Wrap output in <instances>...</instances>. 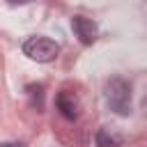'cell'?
I'll use <instances>...</instances> for the list:
<instances>
[{"label": "cell", "instance_id": "cell-1", "mask_svg": "<svg viewBox=\"0 0 147 147\" xmlns=\"http://www.w3.org/2000/svg\"><path fill=\"white\" fill-rule=\"evenodd\" d=\"M106 101L110 106V110H115L117 115L126 117L131 115V83L124 80L122 76H113L106 83Z\"/></svg>", "mask_w": 147, "mask_h": 147}, {"label": "cell", "instance_id": "cell-2", "mask_svg": "<svg viewBox=\"0 0 147 147\" xmlns=\"http://www.w3.org/2000/svg\"><path fill=\"white\" fill-rule=\"evenodd\" d=\"M23 53L34 62H53L60 53V46L48 37H28L23 41Z\"/></svg>", "mask_w": 147, "mask_h": 147}, {"label": "cell", "instance_id": "cell-5", "mask_svg": "<svg viewBox=\"0 0 147 147\" xmlns=\"http://www.w3.org/2000/svg\"><path fill=\"white\" fill-rule=\"evenodd\" d=\"M117 142H119L117 136H110L108 129H99V133H96V147H117Z\"/></svg>", "mask_w": 147, "mask_h": 147}, {"label": "cell", "instance_id": "cell-3", "mask_svg": "<svg viewBox=\"0 0 147 147\" xmlns=\"http://www.w3.org/2000/svg\"><path fill=\"white\" fill-rule=\"evenodd\" d=\"M71 30L76 32V37L80 39V44H92L96 37H99V25L92 21V18H85V16H74L71 18Z\"/></svg>", "mask_w": 147, "mask_h": 147}, {"label": "cell", "instance_id": "cell-6", "mask_svg": "<svg viewBox=\"0 0 147 147\" xmlns=\"http://www.w3.org/2000/svg\"><path fill=\"white\" fill-rule=\"evenodd\" d=\"M0 147H25L23 142H0Z\"/></svg>", "mask_w": 147, "mask_h": 147}, {"label": "cell", "instance_id": "cell-4", "mask_svg": "<svg viewBox=\"0 0 147 147\" xmlns=\"http://www.w3.org/2000/svg\"><path fill=\"white\" fill-rule=\"evenodd\" d=\"M55 106H57V110H60L67 119H76V117H78L80 101H78V96H76L71 90H62V92L55 96Z\"/></svg>", "mask_w": 147, "mask_h": 147}]
</instances>
